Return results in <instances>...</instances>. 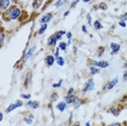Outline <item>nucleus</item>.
I'll return each mask as SVG.
<instances>
[{"label":"nucleus","instance_id":"4c0bfd02","mask_svg":"<svg viewBox=\"0 0 127 126\" xmlns=\"http://www.w3.org/2000/svg\"><path fill=\"white\" fill-rule=\"evenodd\" d=\"M106 8H108V7H106L105 4H103V3H101V4H100V9H102V10H106Z\"/></svg>","mask_w":127,"mask_h":126},{"label":"nucleus","instance_id":"c756f323","mask_svg":"<svg viewBox=\"0 0 127 126\" xmlns=\"http://www.w3.org/2000/svg\"><path fill=\"white\" fill-rule=\"evenodd\" d=\"M62 34L61 33H60V32H58V33L56 34V37H57V39H58V40H61V39H62Z\"/></svg>","mask_w":127,"mask_h":126},{"label":"nucleus","instance_id":"a211bd4d","mask_svg":"<svg viewBox=\"0 0 127 126\" xmlns=\"http://www.w3.org/2000/svg\"><path fill=\"white\" fill-rule=\"evenodd\" d=\"M66 2H68V0H58V1L56 2V7L57 8H59V7H63V5H64Z\"/></svg>","mask_w":127,"mask_h":126},{"label":"nucleus","instance_id":"9d476101","mask_svg":"<svg viewBox=\"0 0 127 126\" xmlns=\"http://www.w3.org/2000/svg\"><path fill=\"white\" fill-rule=\"evenodd\" d=\"M34 119H35V117H34L33 114H27V115H25V117H24V122L28 125H32L34 122Z\"/></svg>","mask_w":127,"mask_h":126},{"label":"nucleus","instance_id":"412c9836","mask_svg":"<svg viewBox=\"0 0 127 126\" xmlns=\"http://www.w3.org/2000/svg\"><path fill=\"white\" fill-rule=\"evenodd\" d=\"M57 63H58V65H60V66H63L64 63H65L64 58H63V57H59V58H57Z\"/></svg>","mask_w":127,"mask_h":126},{"label":"nucleus","instance_id":"aec40b11","mask_svg":"<svg viewBox=\"0 0 127 126\" xmlns=\"http://www.w3.org/2000/svg\"><path fill=\"white\" fill-rule=\"evenodd\" d=\"M94 26H95V28H96V30H101V28H103L102 24H101V22L99 21V20H96V21H95Z\"/></svg>","mask_w":127,"mask_h":126},{"label":"nucleus","instance_id":"a878e982","mask_svg":"<svg viewBox=\"0 0 127 126\" xmlns=\"http://www.w3.org/2000/svg\"><path fill=\"white\" fill-rule=\"evenodd\" d=\"M66 47H67V44H65V42H63L61 41L60 42V46H59V48H60V50H66Z\"/></svg>","mask_w":127,"mask_h":126},{"label":"nucleus","instance_id":"603ef678","mask_svg":"<svg viewBox=\"0 0 127 126\" xmlns=\"http://www.w3.org/2000/svg\"><path fill=\"white\" fill-rule=\"evenodd\" d=\"M11 1H13V2H16V1H18V0H11Z\"/></svg>","mask_w":127,"mask_h":126},{"label":"nucleus","instance_id":"cd10ccee","mask_svg":"<svg viewBox=\"0 0 127 126\" xmlns=\"http://www.w3.org/2000/svg\"><path fill=\"white\" fill-rule=\"evenodd\" d=\"M62 83H63V81H62V79H60L59 83H57V84H53V88H59V87H61Z\"/></svg>","mask_w":127,"mask_h":126},{"label":"nucleus","instance_id":"473e14b6","mask_svg":"<svg viewBox=\"0 0 127 126\" xmlns=\"http://www.w3.org/2000/svg\"><path fill=\"white\" fill-rule=\"evenodd\" d=\"M78 1H79V0H74V1H73V3L71 4V9H73V8L76 7V4L78 3Z\"/></svg>","mask_w":127,"mask_h":126},{"label":"nucleus","instance_id":"f3484780","mask_svg":"<svg viewBox=\"0 0 127 126\" xmlns=\"http://www.w3.org/2000/svg\"><path fill=\"white\" fill-rule=\"evenodd\" d=\"M15 109H18V105H16V103L14 102V103H11L9 107L5 109V112H7V113H10V112H12L13 110H15Z\"/></svg>","mask_w":127,"mask_h":126},{"label":"nucleus","instance_id":"49530a36","mask_svg":"<svg viewBox=\"0 0 127 126\" xmlns=\"http://www.w3.org/2000/svg\"><path fill=\"white\" fill-rule=\"evenodd\" d=\"M124 67H125V68H127V61L125 62V64H124Z\"/></svg>","mask_w":127,"mask_h":126},{"label":"nucleus","instance_id":"2f4dec72","mask_svg":"<svg viewBox=\"0 0 127 126\" xmlns=\"http://www.w3.org/2000/svg\"><path fill=\"white\" fill-rule=\"evenodd\" d=\"M87 21H88V24H92V22H91V15H90V13H87Z\"/></svg>","mask_w":127,"mask_h":126},{"label":"nucleus","instance_id":"f03ea898","mask_svg":"<svg viewBox=\"0 0 127 126\" xmlns=\"http://www.w3.org/2000/svg\"><path fill=\"white\" fill-rule=\"evenodd\" d=\"M94 89H95V81L92 78H90V79H88L87 83H86L85 86H84L83 91L84 93H88V91H91Z\"/></svg>","mask_w":127,"mask_h":126},{"label":"nucleus","instance_id":"2eb2a0df","mask_svg":"<svg viewBox=\"0 0 127 126\" xmlns=\"http://www.w3.org/2000/svg\"><path fill=\"white\" fill-rule=\"evenodd\" d=\"M26 105L32 108V109H38L39 108V102L38 101H28L26 103Z\"/></svg>","mask_w":127,"mask_h":126},{"label":"nucleus","instance_id":"6e6552de","mask_svg":"<svg viewBox=\"0 0 127 126\" xmlns=\"http://www.w3.org/2000/svg\"><path fill=\"white\" fill-rule=\"evenodd\" d=\"M10 2L11 0H0V7L1 10H7L10 7Z\"/></svg>","mask_w":127,"mask_h":126},{"label":"nucleus","instance_id":"ea45409f","mask_svg":"<svg viewBox=\"0 0 127 126\" xmlns=\"http://www.w3.org/2000/svg\"><path fill=\"white\" fill-rule=\"evenodd\" d=\"M123 79H124V81H127V72L124 73V75H123Z\"/></svg>","mask_w":127,"mask_h":126},{"label":"nucleus","instance_id":"4468645a","mask_svg":"<svg viewBox=\"0 0 127 126\" xmlns=\"http://www.w3.org/2000/svg\"><path fill=\"white\" fill-rule=\"evenodd\" d=\"M66 105H67V103H66L65 101H62V102H59V103L57 104V109L60 111V112H63V111L66 109Z\"/></svg>","mask_w":127,"mask_h":126},{"label":"nucleus","instance_id":"393cba45","mask_svg":"<svg viewBox=\"0 0 127 126\" xmlns=\"http://www.w3.org/2000/svg\"><path fill=\"white\" fill-rule=\"evenodd\" d=\"M58 97H59V96H58V94H57V93H53V94L50 96V100H51V102L57 101V100H58Z\"/></svg>","mask_w":127,"mask_h":126},{"label":"nucleus","instance_id":"423d86ee","mask_svg":"<svg viewBox=\"0 0 127 126\" xmlns=\"http://www.w3.org/2000/svg\"><path fill=\"white\" fill-rule=\"evenodd\" d=\"M45 62L47 63V65L48 66H52V65L54 64V62H56V57L54 56H47L46 57V59H45Z\"/></svg>","mask_w":127,"mask_h":126},{"label":"nucleus","instance_id":"c9c22d12","mask_svg":"<svg viewBox=\"0 0 127 126\" xmlns=\"http://www.w3.org/2000/svg\"><path fill=\"white\" fill-rule=\"evenodd\" d=\"M0 40H1V46L3 45V41H4V34H3V32L1 33V37H0Z\"/></svg>","mask_w":127,"mask_h":126},{"label":"nucleus","instance_id":"3c124183","mask_svg":"<svg viewBox=\"0 0 127 126\" xmlns=\"http://www.w3.org/2000/svg\"><path fill=\"white\" fill-rule=\"evenodd\" d=\"M74 126H80V125H79V123H76V124H75Z\"/></svg>","mask_w":127,"mask_h":126},{"label":"nucleus","instance_id":"1a4fd4ad","mask_svg":"<svg viewBox=\"0 0 127 126\" xmlns=\"http://www.w3.org/2000/svg\"><path fill=\"white\" fill-rule=\"evenodd\" d=\"M76 98H77V97L74 96V94H67V96L64 98V100H65L66 103L71 104V103H74V101L76 100Z\"/></svg>","mask_w":127,"mask_h":126},{"label":"nucleus","instance_id":"c85d7f7f","mask_svg":"<svg viewBox=\"0 0 127 126\" xmlns=\"http://www.w3.org/2000/svg\"><path fill=\"white\" fill-rule=\"evenodd\" d=\"M126 20H127V12L124 13L123 15H121V21H122V22H125Z\"/></svg>","mask_w":127,"mask_h":126},{"label":"nucleus","instance_id":"79ce46f5","mask_svg":"<svg viewBox=\"0 0 127 126\" xmlns=\"http://www.w3.org/2000/svg\"><path fill=\"white\" fill-rule=\"evenodd\" d=\"M83 32H84V33H87V28H86V26H85V25H83Z\"/></svg>","mask_w":127,"mask_h":126},{"label":"nucleus","instance_id":"c03bdc74","mask_svg":"<svg viewBox=\"0 0 127 126\" xmlns=\"http://www.w3.org/2000/svg\"><path fill=\"white\" fill-rule=\"evenodd\" d=\"M0 120H1V121H2V120H3V114H0Z\"/></svg>","mask_w":127,"mask_h":126},{"label":"nucleus","instance_id":"a19ab883","mask_svg":"<svg viewBox=\"0 0 127 126\" xmlns=\"http://www.w3.org/2000/svg\"><path fill=\"white\" fill-rule=\"evenodd\" d=\"M109 126H122L120 124V123H113V124H111V125H109Z\"/></svg>","mask_w":127,"mask_h":126},{"label":"nucleus","instance_id":"bb28decb","mask_svg":"<svg viewBox=\"0 0 127 126\" xmlns=\"http://www.w3.org/2000/svg\"><path fill=\"white\" fill-rule=\"evenodd\" d=\"M104 47H100L99 48V49H98V52H97V56L98 57H101V56H102V54H103V52H104Z\"/></svg>","mask_w":127,"mask_h":126},{"label":"nucleus","instance_id":"7ed1b4c3","mask_svg":"<svg viewBox=\"0 0 127 126\" xmlns=\"http://www.w3.org/2000/svg\"><path fill=\"white\" fill-rule=\"evenodd\" d=\"M52 18H53V15H52V13H46V14H44V15L40 18V20H39V23L40 24H47L48 22H50L51 20H52Z\"/></svg>","mask_w":127,"mask_h":126},{"label":"nucleus","instance_id":"4be33fe9","mask_svg":"<svg viewBox=\"0 0 127 126\" xmlns=\"http://www.w3.org/2000/svg\"><path fill=\"white\" fill-rule=\"evenodd\" d=\"M83 103V102H82V100H80L79 98H78V97H77V98H76V100H75V101H74V108L75 109H77V108H79L80 107V104H82Z\"/></svg>","mask_w":127,"mask_h":126},{"label":"nucleus","instance_id":"8fccbe9b","mask_svg":"<svg viewBox=\"0 0 127 126\" xmlns=\"http://www.w3.org/2000/svg\"><path fill=\"white\" fill-rule=\"evenodd\" d=\"M84 2H89V1H91V0H83Z\"/></svg>","mask_w":127,"mask_h":126},{"label":"nucleus","instance_id":"5701e85b","mask_svg":"<svg viewBox=\"0 0 127 126\" xmlns=\"http://www.w3.org/2000/svg\"><path fill=\"white\" fill-rule=\"evenodd\" d=\"M90 73L92 74V75H95V74H98L99 73V67H97V66H90Z\"/></svg>","mask_w":127,"mask_h":126},{"label":"nucleus","instance_id":"f704fd0d","mask_svg":"<svg viewBox=\"0 0 127 126\" xmlns=\"http://www.w3.org/2000/svg\"><path fill=\"white\" fill-rule=\"evenodd\" d=\"M66 37H67V41H71V39H72V33L71 32L66 33Z\"/></svg>","mask_w":127,"mask_h":126},{"label":"nucleus","instance_id":"f257e3e1","mask_svg":"<svg viewBox=\"0 0 127 126\" xmlns=\"http://www.w3.org/2000/svg\"><path fill=\"white\" fill-rule=\"evenodd\" d=\"M21 13H22V11L20 8L12 7L9 10V12H8V16H9L10 20H18L20 16H21Z\"/></svg>","mask_w":127,"mask_h":126},{"label":"nucleus","instance_id":"ddd939ff","mask_svg":"<svg viewBox=\"0 0 127 126\" xmlns=\"http://www.w3.org/2000/svg\"><path fill=\"white\" fill-rule=\"evenodd\" d=\"M117 83H118V78H117V77H115V78H113V79H112V81L108 84V86H106V89L110 90V89H112V88H114V86L116 85Z\"/></svg>","mask_w":127,"mask_h":126},{"label":"nucleus","instance_id":"e433bc0d","mask_svg":"<svg viewBox=\"0 0 127 126\" xmlns=\"http://www.w3.org/2000/svg\"><path fill=\"white\" fill-rule=\"evenodd\" d=\"M118 24H120V26H122V27H126V23H125V22L120 21V23H118Z\"/></svg>","mask_w":127,"mask_h":126},{"label":"nucleus","instance_id":"dca6fc26","mask_svg":"<svg viewBox=\"0 0 127 126\" xmlns=\"http://www.w3.org/2000/svg\"><path fill=\"white\" fill-rule=\"evenodd\" d=\"M42 2H44L42 0H34V2H33V4H32V7H33L34 10H36V9H38L40 5L42 4Z\"/></svg>","mask_w":127,"mask_h":126},{"label":"nucleus","instance_id":"72a5a7b5","mask_svg":"<svg viewBox=\"0 0 127 126\" xmlns=\"http://www.w3.org/2000/svg\"><path fill=\"white\" fill-rule=\"evenodd\" d=\"M21 98H23V99H30L31 98V94H21Z\"/></svg>","mask_w":127,"mask_h":126},{"label":"nucleus","instance_id":"58836bf2","mask_svg":"<svg viewBox=\"0 0 127 126\" xmlns=\"http://www.w3.org/2000/svg\"><path fill=\"white\" fill-rule=\"evenodd\" d=\"M73 93H74V88H70L67 91V94H73Z\"/></svg>","mask_w":127,"mask_h":126},{"label":"nucleus","instance_id":"7c9ffc66","mask_svg":"<svg viewBox=\"0 0 127 126\" xmlns=\"http://www.w3.org/2000/svg\"><path fill=\"white\" fill-rule=\"evenodd\" d=\"M59 52H60V48L58 47L57 49H56V52H54V57H56V58H59L60 57V54H59Z\"/></svg>","mask_w":127,"mask_h":126},{"label":"nucleus","instance_id":"a18cd8bd","mask_svg":"<svg viewBox=\"0 0 127 126\" xmlns=\"http://www.w3.org/2000/svg\"><path fill=\"white\" fill-rule=\"evenodd\" d=\"M72 120H73V114H71L70 115V122H72Z\"/></svg>","mask_w":127,"mask_h":126},{"label":"nucleus","instance_id":"de8ad7c7","mask_svg":"<svg viewBox=\"0 0 127 126\" xmlns=\"http://www.w3.org/2000/svg\"><path fill=\"white\" fill-rule=\"evenodd\" d=\"M73 51H74V53H76V47L73 48Z\"/></svg>","mask_w":127,"mask_h":126},{"label":"nucleus","instance_id":"39448f33","mask_svg":"<svg viewBox=\"0 0 127 126\" xmlns=\"http://www.w3.org/2000/svg\"><path fill=\"white\" fill-rule=\"evenodd\" d=\"M110 48H111V53L112 54H115L117 53L118 51L121 49V46L116 44V42H111V45H110Z\"/></svg>","mask_w":127,"mask_h":126},{"label":"nucleus","instance_id":"b1692460","mask_svg":"<svg viewBox=\"0 0 127 126\" xmlns=\"http://www.w3.org/2000/svg\"><path fill=\"white\" fill-rule=\"evenodd\" d=\"M109 112L112 113L114 116H117V115H118V110H116V109H115V107H112L111 109H109Z\"/></svg>","mask_w":127,"mask_h":126},{"label":"nucleus","instance_id":"09e8293b","mask_svg":"<svg viewBox=\"0 0 127 126\" xmlns=\"http://www.w3.org/2000/svg\"><path fill=\"white\" fill-rule=\"evenodd\" d=\"M85 126H90V123L87 122V123H86V125H85Z\"/></svg>","mask_w":127,"mask_h":126},{"label":"nucleus","instance_id":"f8f14e48","mask_svg":"<svg viewBox=\"0 0 127 126\" xmlns=\"http://www.w3.org/2000/svg\"><path fill=\"white\" fill-rule=\"evenodd\" d=\"M32 75H33L32 72H28L27 75L25 76V82H24V86H25V87H28L30 84L32 83Z\"/></svg>","mask_w":127,"mask_h":126},{"label":"nucleus","instance_id":"0eeeda50","mask_svg":"<svg viewBox=\"0 0 127 126\" xmlns=\"http://www.w3.org/2000/svg\"><path fill=\"white\" fill-rule=\"evenodd\" d=\"M57 42H58V39H57L56 35H52L48 38V46L49 47H54V46H57Z\"/></svg>","mask_w":127,"mask_h":126},{"label":"nucleus","instance_id":"37998d69","mask_svg":"<svg viewBox=\"0 0 127 126\" xmlns=\"http://www.w3.org/2000/svg\"><path fill=\"white\" fill-rule=\"evenodd\" d=\"M68 14H70V10H68V11H66V12L64 13V16H67Z\"/></svg>","mask_w":127,"mask_h":126},{"label":"nucleus","instance_id":"6ab92c4d","mask_svg":"<svg viewBox=\"0 0 127 126\" xmlns=\"http://www.w3.org/2000/svg\"><path fill=\"white\" fill-rule=\"evenodd\" d=\"M47 27H48L47 24H42L41 27H40L39 30H38V32H37V33H38V35H42V34L46 32V30H47Z\"/></svg>","mask_w":127,"mask_h":126},{"label":"nucleus","instance_id":"20e7f679","mask_svg":"<svg viewBox=\"0 0 127 126\" xmlns=\"http://www.w3.org/2000/svg\"><path fill=\"white\" fill-rule=\"evenodd\" d=\"M92 65L97 67H108L109 66V62L108 61H94L92 62Z\"/></svg>","mask_w":127,"mask_h":126},{"label":"nucleus","instance_id":"9b49d317","mask_svg":"<svg viewBox=\"0 0 127 126\" xmlns=\"http://www.w3.org/2000/svg\"><path fill=\"white\" fill-rule=\"evenodd\" d=\"M35 50H36V47H35V46H33V47H32V48H31V49H30V50H28V51H27L26 56H25V57H24V61H27V60H28V59H30V58H31V57H32V56H33V53H34V52H35Z\"/></svg>","mask_w":127,"mask_h":126}]
</instances>
